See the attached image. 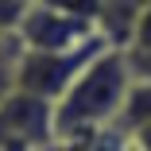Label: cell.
Masks as SVG:
<instances>
[{"mask_svg":"<svg viewBox=\"0 0 151 151\" xmlns=\"http://www.w3.org/2000/svg\"><path fill=\"white\" fill-rule=\"evenodd\" d=\"M132 85L128 50H101L54 105V143H81L112 132Z\"/></svg>","mask_w":151,"mask_h":151,"instance_id":"cell-1","label":"cell"},{"mask_svg":"<svg viewBox=\"0 0 151 151\" xmlns=\"http://www.w3.org/2000/svg\"><path fill=\"white\" fill-rule=\"evenodd\" d=\"M39 151H70V147H62V143H50V147H39Z\"/></svg>","mask_w":151,"mask_h":151,"instance_id":"cell-9","label":"cell"},{"mask_svg":"<svg viewBox=\"0 0 151 151\" xmlns=\"http://www.w3.org/2000/svg\"><path fill=\"white\" fill-rule=\"evenodd\" d=\"M128 151H151V120L139 124L136 132H128Z\"/></svg>","mask_w":151,"mask_h":151,"instance_id":"cell-8","label":"cell"},{"mask_svg":"<svg viewBox=\"0 0 151 151\" xmlns=\"http://www.w3.org/2000/svg\"><path fill=\"white\" fill-rule=\"evenodd\" d=\"M19 62H23V43H19V31H0V93H4V97L16 89Z\"/></svg>","mask_w":151,"mask_h":151,"instance_id":"cell-5","label":"cell"},{"mask_svg":"<svg viewBox=\"0 0 151 151\" xmlns=\"http://www.w3.org/2000/svg\"><path fill=\"white\" fill-rule=\"evenodd\" d=\"M143 0L132 4H93V31L109 50H128L136 35V19H139Z\"/></svg>","mask_w":151,"mask_h":151,"instance_id":"cell-4","label":"cell"},{"mask_svg":"<svg viewBox=\"0 0 151 151\" xmlns=\"http://www.w3.org/2000/svg\"><path fill=\"white\" fill-rule=\"evenodd\" d=\"M128 54H151V0H143V8H139L136 35H132V47H128Z\"/></svg>","mask_w":151,"mask_h":151,"instance_id":"cell-6","label":"cell"},{"mask_svg":"<svg viewBox=\"0 0 151 151\" xmlns=\"http://www.w3.org/2000/svg\"><path fill=\"white\" fill-rule=\"evenodd\" d=\"M0 101H4V93H0Z\"/></svg>","mask_w":151,"mask_h":151,"instance_id":"cell-10","label":"cell"},{"mask_svg":"<svg viewBox=\"0 0 151 151\" xmlns=\"http://www.w3.org/2000/svg\"><path fill=\"white\" fill-rule=\"evenodd\" d=\"M128 66H132V78L151 85V54H128Z\"/></svg>","mask_w":151,"mask_h":151,"instance_id":"cell-7","label":"cell"},{"mask_svg":"<svg viewBox=\"0 0 151 151\" xmlns=\"http://www.w3.org/2000/svg\"><path fill=\"white\" fill-rule=\"evenodd\" d=\"M109 50L105 43H89L78 50H58V54H43V50H23V62L16 74V93H27L35 101L58 105L62 93L78 81V74L93 62V58Z\"/></svg>","mask_w":151,"mask_h":151,"instance_id":"cell-3","label":"cell"},{"mask_svg":"<svg viewBox=\"0 0 151 151\" xmlns=\"http://www.w3.org/2000/svg\"><path fill=\"white\" fill-rule=\"evenodd\" d=\"M23 50H78L89 43H101L93 31V4L89 8H58V4H27V16L19 23Z\"/></svg>","mask_w":151,"mask_h":151,"instance_id":"cell-2","label":"cell"}]
</instances>
